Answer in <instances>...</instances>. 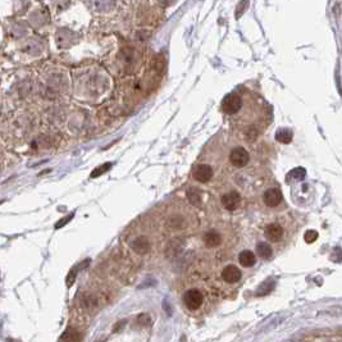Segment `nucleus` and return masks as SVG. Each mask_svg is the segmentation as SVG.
Segmentation results:
<instances>
[{
	"label": "nucleus",
	"instance_id": "obj_1",
	"mask_svg": "<svg viewBox=\"0 0 342 342\" xmlns=\"http://www.w3.org/2000/svg\"><path fill=\"white\" fill-rule=\"evenodd\" d=\"M204 303V296L199 290H187L183 293V304L189 310H197Z\"/></svg>",
	"mask_w": 342,
	"mask_h": 342
},
{
	"label": "nucleus",
	"instance_id": "obj_2",
	"mask_svg": "<svg viewBox=\"0 0 342 342\" xmlns=\"http://www.w3.org/2000/svg\"><path fill=\"white\" fill-rule=\"evenodd\" d=\"M249 161L250 155L247 153V150L241 147L232 149L231 154H229V162H231L232 165H235L237 168H243L249 163Z\"/></svg>",
	"mask_w": 342,
	"mask_h": 342
},
{
	"label": "nucleus",
	"instance_id": "obj_3",
	"mask_svg": "<svg viewBox=\"0 0 342 342\" xmlns=\"http://www.w3.org/2000/svg\"><path fill=\"white\" fill-rule=\"evenodd\" d=\"M222 109L226 114H235L241 109V98L236 94H228L222 100Z\"/></svg>",
	"mask_w": 342,
	"mask_h": 342
},
{
	"label": "nucleus",
	"instance_id": "obj_4",
	"mask_svg": "<svg viewBox=\"0 0 342 342\" xmlns=\"http://www.w3.org/2000/svg\"><path fill=\"white\" fill-rule=\"evenodd\" d=\"M183 247H185V240L179 239V237L172 239L165 246V257L169 259L177 258L182 253Z\"/></svg>",
	"mask_w": 342,
	"mask_h": 342
},
{
	"label": "nucleus",
	"instance_id": "obj_5",
	"mask_svg": "<svg viewBox=\"0 0 342 342\" xmlns=\"http://www.w3.org/2000/svg\"><path fill=\"white\" fill-rule=\"evenodd\" d=\"M193 176L196 181L201 182V183H207V182L211 181L212 177H213V169H212L211 165H208V164H199V165H196L195 169H194Z\"/></svg>",
	"mask_w": 342,
	"mask_h": 342
},
{
	"label": "nucleus",
	"instance_id": "obj_6",
	"mask_svg": "<svg viewBox=\"0 0 342 342\" xmlns=\"http://www.w3.org/2000/svg\"><path fill=\"white\" fill-rule=\"evenodd\" d=\"M222 204H223V207H225L227 211L233 212L240 207V204H241V196H240V194L237 193V191H229V193L225 194V195L222 196Z\"/></svg>",
	"mask_w": 342,
	"mask_h": 342
},
{
	"label": "nucleus",
	"instance_id": "obj_7",
	"mask_svg": "<svg viewBox=\"0 0 342 342\" xmlns=\"http://www.w3.org/2000/svg\"><path fill=\"white\" fill-rule=\"evenodd\" d=\"M282 199H283V196H282L281 190L276 189V187H273V189H268L267 191L264 193V196H263L264 203H265V205L269 208L278 207V205L281 204Z\"/></svg>",
	"mask_w": 342,
	"mask_h": 342
},
{
	"label": "nucleus",
	"instance_id": "obj_8",
	"mask_svg": "<svg viewBox=\"0 0 342 342\" xmlns=\"http://www.w3.org/2000/svg\"><path fill=\"white\" fill-rule=\"evenodd\" d=\"M131 249L133 250L136 254L144 255V254L149 253L150 249H151V244H150V241L147 240V237H145V236H139V237H136L131 243Z\"/></svg>",
	"mask_w": 342,
	"mask_h": 342
},
{
	"label": "nucleus",
	"instance_id": "obj_9",
	"mask_svg": "<svg viewBox=\"0 0 342 342\" xmlns=\"http://www.w3.org/2000/svg\"><path fill=\"white\" fill-rule=\"evenodd\" d=\"M264 236H265V239L272 241V243H278L282 239V236H283V228L278 223H272V225H269L265 228Z\"/></svg>",
	"mask_w": 342,
	"mask_h": 342
},
{
	"label": "nucleus",
	"instance_id": "obj_10",
	"mask_svg": "<svg viewBox=\"0 0 342 342\" xmlns=\"http://www.w3.org/2000/svg\"><path fill=\"white\" fill-rule=\"evenodd\" d=\"M241 271L236 265H227L222 272V277L228 283H236L241 279Z\"/></svg>",
	"mask_w": 342,
	"mask_h": 342
},
{
	"label": "nucleus",
	"instance_id": "obj_11",
	"mask_svg": "<svg viewBox=\"0 0 342 342\" xmlns=\"http://www.w3.org/2000/svg\"><path fill=\"white\" fill-rule=\"evenodd\" d=\"M204 244L208 246V247H217V246L221 245L222 243V236L219 232L217 231H208L205 235H204Z\"/></svg>",
	"mask_w": 342,
	"mask_h": 342
},
{
	"label": "nucleus",
	"instance_id": "obj_12",
	"mask_svg": "<svg viewBox=\"0 0 342 342\" xmlns=\"http://www.w3.org/2000/svg\"><path fill=\"white\" fill-rule=\"evenodd\" d=\"M239 261L243 267L250 268L257 263V257H255V254H254L253 251H250V250H243V251L239 254Z\"/></svg>",
	"mask_w": 342,
	"mask_h": 342
},
{
	"label": "nucleus",
	"instance_id": "obj_13",
	"mask_svg": "<svg viewBox=\"0 0 342 342\" xmlns=\"http://www.w3.org/2000/svg\"><path fill=\"white\" fill-rule=\"evenodd\" d=\"M81 340V332L79 329H76V328H67L61 337L62 342H80Z\"/></svg>",
	"mask_w": 342,
	"mask_h": 342
},
{
	"label": "nucleus",
	"instance_id": "obj_14",
	"mask_svg": "<svg viewBox=\"0 0 342 342\" xmlns=\"http://www.w3.org/2000/svg\"><path fill=\"white\" fill-rule=\"evenodd\" d=\"M275 287H276L275 279H267V281H264L263 283H261V285L258 287L257 293H255V295L265 296V295H268V293H271L272 291L275 290Z\"/></svg>",
	"mask_w": 342,
	"mask_h": 342
},
{
	"label": "nucleus",
	"instance_id": "obj_15",
	"mask_svg": "<svg viewBox=\"0 0 342 342\" xmlns=\"http://www.w3.org/2000/svg\"><path fill=\"white\" fill-rule=\"evenodd\" d=\"M293 131L289 129H279L276 132V140L281 144H290L293 141Z\"/></svg>",
	"mask_w": 342,
	"mask_h": 342
},
{
	"label": "nucleus",
	"instance_id": "obj_16",
	"mask_svg": "<svg viewBox=\"0 0 342 342\" xmlns=\"http://www.w3.org/2000/svg\"><path fill=\"white\" fill-rule=\"evenodd\" d=\"M257 254L261 259H265V261H267V259H269V258L272 257L273 249H272V246L268 243H259L257 245Z\"/></svg>",
	"mask_w": 342,
	"mask_h": 342
},
{
	"label": "nucleus",
	"instance_id": "obj_17",
	"mask_svg": "<svg viewBox=\"0 0 342 342\" xmlns=\"http://www.w3.org/2000/svg\"><path fill=\"white\" fill-rule=\"evenodd\" d=\"M187 199L194 207H200L201 205V193L195 187L187 190Z\"/></svg>",
	"mask_w": 342,
	"mask_h": 342
},
{
	"label": "nucleus",
	"instance_id": "obj_18",
	"mask_svg": "<svg viewBox=\"0 0 342 342\" xmlns=\"http://www.w3.org/2000/svg\"><path fill=\"white\" fill-rule=\"evenodd\" d=\"M98 305V299L91 293H86L82 296L81 299V307L86 310H91Z\"/></svg>",
	"mask_w": 342,
	"mask_h": 342
},
{
	"label": "nucleus",
	"instance_id": "obj_19",
	"mask_svg": "<svg viewBox=\"0 0 342 342\" xmlns=\"http://www.w3.org/2000/svg\"><path fill=\"white\" fill-rule=\"evenodd\" d=\"M168 227L172 229H181L185 227V219L181 215H173L168 219Z\"/></svg>",
	"mask_w": 342,
	"mask_h": 342
},
{
	"label": "nucleus",
	"instance_id": "obj_20",
	"mask_svg": "<svg viewBox=\"0 0 342 342\" xmlns=\"http://www.w3.org/2000/svg\"><path fill=\"white\" fill-rule=\"evenodd\" d=\"M112 165H113L112 163H104L101 164V165H99V167H97L91 172V179H97V177H100V176L104 175V173H107L112 168Z\"/></svg>",
	"mask_w": 342,
	"mask_h": 342
},
{
	"label": "nucleus",
	"instance_id": "obj_21",
	"mask_svg": "<svg viewBox=\"0 0 342 342\" xmlns=\"http://www.w3.org/2000/svg\"><path fill=\"white\" fill-rule=\"evenodd\" d=\"M305 176H307V171H305V168H303V167L293 168V171H291L289 173L290 179H296V181L304 179H305Z\"/></svg>",
	"mask_w": 342,
	"mask_h": 342
},
{
	"label": "nucleus",
	"instance_id": "obj_22",
	"mask_svg": "<svg viewBox=\"0 0 342 342\" xmlns=\"http://www.w3.org/2000/svg\"><path fill=\"white\" fill-rule=\"evenodd\" d=\"M318 232L314 231V229H309V231L305 232V235H304V240H305V243L307 244H313L315 243L318 240Z\"/></svg>",
	"mask_w": 342,
	"mask_h": 342
},
{
	"label": "nucleus",
	"instance_id": "obj_23",
	"mask_svg": "<svg viewBox=\"0 0 342 342\" xmlns=\"http://www.w3.org/2000/svg\"><path fill=\"white\" fill-rule=\"evenodd\" d=\"M77 267H75V268H72L71 271H69V273H68V276H67V286L68 287H71L73 283H75V281H76V277H77Z\"/></svg>",
	"mask_w": 342,
	"mask_h": 342
},
{
	"label": "nucleus",
	"instance_id": "obj_24",
	"mask_svg": "<svg viewBox=\"0 0 342 342\" xmlns=\"http://www.w3.org/2000/svg\"><path fill=\"white\" fill-rule=\"evenodd\" d=\"M73 217H75V214L72 213V214H69V215H67V217H65V218H62V219H59V221L55 223V229H61L62 227H65L67 223H69V222L73 219Z\"/></svg>",
	"mask_w": 342,
	"mask_h": 342
},
{
	"label": "nucleus",
	"instance_id": "obj_25",
	"mask_svg": "<svg viewBox=\"0 0 342 342\" xmlns=\"http://www.w3.org/2000/svg\"><path fill=\"white\" fill-rule=\"evenodd\" d=\"M247 5H249V0H241L240 1L239 7H237V12H236V18H239L240 16L243 15L246 8H247Z\"/></svg>",
	"mask_w": 342,
	"mask_h": 342
},
{
	"label": "nucleus",
	"instance_id": "obj_26",
	"mask_svg": "<svg viewBox=\"0 0 342 342\" xmlns=\"http://www.w3.org/2000/svg\"><path fill=\"white\" fill-rule=\"evenodd\" d=\"M126 323H127V321H119V322H117L115 325H114V327H113V332L114 333H118V332H121L123 328H125V326H126Z\"/></svg>",
	"mask_w": 342,
	"mask_h": 342
},
{
	"label": "nucleus",
	"instance_id": "obj_27",
	"mask_svg": "<svg viewBox=\"0 0 342 342\" xmlns=\"http://www.w3.org/2000/svg\"><path fill=\"white\" fill-rule=\"evenodd\" d=\"M246 136H247V140H250V141H254V140L258 137V131L257 130H249V131L246 132Z\"/></svg>",
	"mask_w": 342,
	"mask_h": 342
}]
</instances>
